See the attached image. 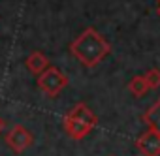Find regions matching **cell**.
I'll return each instance as SVG.
<instances>
[{
  "mask_svg": "<svg viewBox=\"0 0 160 156\" xmlns=\"http://www.w3.org/2000/svg\"><path fill=\"white\" fill-rule=\"evenodd\" d=\"M111 51V45L102 38V34L89 27L79 34L72 43H70V53L81 62L85 68H94L98 66Z\"/></svg>",
  "mask_w": 160,
  "mask_h": 156,
  "instance_id": "cell-1",
  "label": "cell"
},
{
  "mask_svg": "<svg viewBox=\"0 0 160 156\" xmlns=\"http://www.w3.org/2000/svg\"><path fill=\"white\" fill-rule=\"evenodd\" d=\"M96 122H98V119H96V115L89 109L87 104H75V105L64 115V120H62L64 132H66L72 139H75V141L87 137V135L92 132V128L96 126Z\"/></svg>",
  "mask_w": 160,
  "mask_h": 156,
  "instance_id": "cell-2",
  "label": "cell"
},
{
  "mask_svg": "<svg viewBox=\"0 0 160 156\" xmlns=\"http://www.w3.org/2000/svg\"><path fill=\"white\" fill-rule=\"evenodd\" d=\"M68 87V75L62 73L58 68L55 66H49L45 68L40 75H38V89L49 96V98H55L60 94V90H64Z\"/></svg>",
  "mask_w": 160,
  "mask_h": 156,
  "instance_id": "cell-3",
  "label": "cell"
},
{
  "mask_svg": "<svg viewBox=\"0 0 160 156\" xmlns=\"http://www.w3.org/2000/svg\"><path fill=\"white\" fill-rule=\"evenodd\" d=\"M32 141H34L32 134H30L25 126H21V124H15V126L6 134V145H8L13 152H17V154H21L23 150H27V149L32 145Z\"/></svg>",
  "mask_w": 160,
  "mask_h": 156,
  "instance_id": "cell-4",
  "label": "cell"
},
{
  "mask_svg": "<svg viewBox=\"0 0 160 156\" xmlns=\"http://www.w3.org/2000/svg\"><path fill=\"white\" fill-rule=\"evenodd\" d=\"M136 147L143 156H160V134L147 130L136 139Z\"/></svg>",
  "mask_w": 160,
  "mask_h": 156,
  "instance_id": "cell-5",
  "label": "cell"
},
{
  "mask_svg": "<svg viewBox=\"0 0 160 156\" xmlns=\"http://www.w3.org/2000/svg\"><path fill=\"white\" fill-rule=\"evenodd\" d=\"M25 66H27V70H28L30 73L40 75L45 68H49V58H47L42 51H32V53L27 56Z\"/></svg>",
  "mask_w": 160,
  "mask_h": 156,
  "instance_id": "cell-6",
  "label": "cell"
},
{
  "mask_svg": "<svg viewBox=\"0 0 160 156\" xmlns=\"http://www.w3.org/2000/svg\"><path fill=\"white\" fill-rule=\"evenodd\" d=\"M143 122L147 124L149 130L160 134V98L143 113Z\"/></svg>",
  "mask_w": 160,
  "mask_h": 156,
  "instance_id": "cell-7",
  "label": "cell"
},
{
  "mask_svg": "<svg viewBox=\"0 0 160 156\" xmlns=\"http://www.w3.org/2000/svg\"><path fill=\"white\" fill-rule=\"evenodd\" d=\"M128 90H130V94L136 96V98L145 96V92L149 90L145 77H143V75H134L132 79H130V83H128Z\"/></svg>",
  "mask_w": 160,
  "mask_h": 156,
  "instance_id": "cell-8",
  "label": "cell"
},
{
  "mask_svg": "<svg viewBox=\"0 0 160 156\" xmlns=\"http://www.w3.org/2000/svg\"><path fill=\"white\" fill-rule=\"evenodd\" d=\"M143 77H145L149 89H158V87H160V70H158V68H151Z\"/></svg>",
  "mask_w": 160,
  "mask_h": 156,
  "instance_id": "cell-9",
  "label": "cell"
},
{
  "mask_svg": "<svg viewBox=\"0 0 160 156\" xmlns=\"http://www.w3.org/2000/svg\"><path fill=\"white\" fill-rule=\"evenodd\" d=\"M2 130H4V120L0 119V134H2Z\"/></svg>",
  "mask_w": 160,
  "mask_h": 156,
  "instance_id": "cell-10",
  "label": "cell"
},
{
  "mask_svg": "<svg viewBox=\"0 0 160 156\" xmlns=\"http://www.w3.org/2000/svg\"><path fill=\"white\" fill-rule=\"evenodd\" d=\"M156 13H158V17H160V4H158V8H156Z\"/></svg>",
  "mask_w": 160,
  "mask_h": 156,
  "instance_id": "cell-11",
  "label": "cell"
},
{
  "mask_svg": "<svg viewBox=\"0 0 160 156\" xmlns=\"http://www.w3.org/2000/svg\"><path fill=\"white\" fill-rule=\"evenodd\" d=\"M158 4H160V0H158Z\"/></svg>",
  "mask_w": 160,
  "mask_h": 156,
  "instance_id": "cell-12",
  "label": "cell"
}]
</instances>
